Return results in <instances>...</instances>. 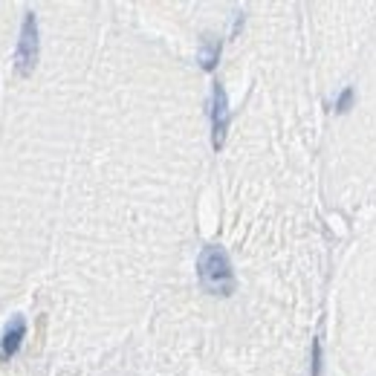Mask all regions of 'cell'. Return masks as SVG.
Instances as JSON below:
<instances>
[{"label":"cell","instance_id":"obj_1","mask_svg":"<svg viewBox=\"0 0 376 376\" xmlns=\"http://www.w3.org/2000/svg\"><path fill=\"white\" fill-rule=\"evenodd\" d=\"M200 287L212 296H232L234 292V269L223 246H206L197 261Z\"/></svg>","mask_w":376,"mask_h":376},{"label":"cell","instance_id":"obj_2","mask_svg":"<svg viewBox=\"0 0 376 376\" xmlns=\"http://www.w3.org/2000/svg\"><path fill=\"white\" fill-rule=\"evenodd\" d=\"M35 61H38V18H35V12H26L21 38H18V49H15L18 76H30L35 69Z\"/></svg>","mask_w":376,"mask_h":376},{"label":"cell","instance_id":"obj_3","mask_svg":"<svg viewBox=\"0 0 376 376\" xmlns=\"http://www.w3.org/2000/svg\"><path fill=\"white\" fill-rule=\"evenodd\" d=\"M226 128H229V102H226V90H223V85H214V90H212V142H214V148L223 145Z\"/></svg>","mask_w":376,"mask_h":376},{"label":"cell","instance_id":"obj_4","mask_svg":"<svg viewBox=\"0 0 376 376\" xmlns=\"http://www.w3.org/2000/svg\"><path fill=\"white\" fill-rule=\"evenodd\" d=\"M23 336H26V322H23V316H15L9 322V327L3 330V339H0V359L6 362L15 356L23 344Z\"/></svg>","mask_w":376,"mask_h":376},{"label":"cell","instance_id":"obj_5","mask_svg":"<svg viewBox=\"0 0 376 376\" xmlns=\"http://www.w3.org/2000/svg\"><path fill=\"white\" fill-rule=\"evenodd\" d=\"M217 55H220V41H214V38L206 35L203 44H200V61H203V67H206V69H214Z\"/></svg>","mask_w":376,"mask_h":376}]
</instances>
